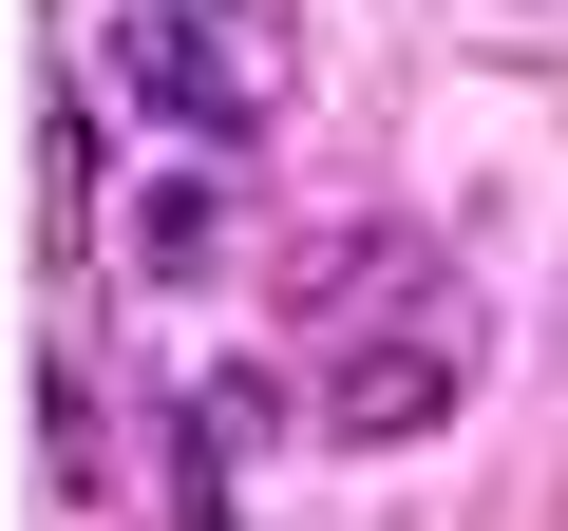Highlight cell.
<instances>
[{
  "label": "cell",
  "instance_id": "obj_1",
  "mask_svg": "<svg viewBox=\"0 0 568 531\" xmlns=\"http://www.w3.org/2000/svg\"><path fill=\"white\" fill-rule=\"evenodd\" d=\"M455 399H474V323H455V304L361 323V342L323 361V437H342V455H398V437H436Z\"/></svg>",
  "mask_w": 568,
  "mask_h": 531
},
{
  "label": "cell",
  "instance_id": "obj_2",
  "mask_svg": "<svg viewBox=\"0 0 568 531\" xmlns=\"http://www.w3.org/2000/svg\"><path fill=\"white\" fill-rule=\"evenodd\" d=\"M114 77H133L171 133H209V114H227V58H209V20H133V39H114Z\"/></svg>",
  "mask_w": 568,
  "mask_h": 531
},
{
  "label": "cell",
  "instance_id": "obj_3",
  "mask_svg": "<svg viewBox=\"0 0 568 531\" xmlns=\"http://www.w3.org/2000/svg\"><path fill=\"white\" fill-rule=\"evenodd\" d=\"M133 266H152V285H209V266H227V190H209V171L133 190Z\"/></svg>",
  "mask_w": 568,
  "mask_h": 531
},
{
  "label": "cell",
  "instance_id": "obj_4",
  "mask_svg": "<svg viewBox=\"0 0 568 531\" xmlns=\"http://www.w3.org/2000/svg\"><path fill=\"white\" fill-rule=\"evenodd\" d=\"M39 190H58V209H95V114H77V96L39 114Z\"/></svg>",
  "mask_w": 568,
  "mask_h": 531
}]
</instances>
